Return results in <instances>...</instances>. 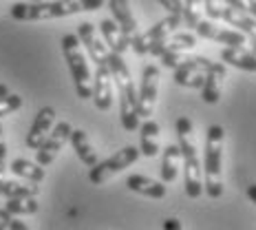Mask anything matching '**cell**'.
Here are the masks:
<instances>
[{
    "label": "cell",
    "instance_id": "cell-12",
    "mask_svg": "<svg viewBox=\"0 0 256 230\" xmlns=\"http://www.w3.org/2000/svg\"><path fill=\"white\" fill-rule=\"evenodd\" d=\"M78 38H80V45H84L88 58L93 60L98 67L102 64H108V47L102 42V38L98 36V29H95L93 23H82L78 25Z\"/></svg>",
    "mask_w": 256,
    "mask_h": 230
},
{
    "label": "cell",
    "instance_id": "cell-11",
    "mask_svg": "<svg viewBox=\"0 0 256 230\" xmlns=\"http://www.w3.org/2000/svg\"><path fill=\"white\" fill-rule=\"evenodd\" d=\"M71 133H73V126L68 124V122H58V124L53 126L49 137H46L44 144H42L38 148V153H36V159H38L40 166L46 168L53 159L58 157V153L62 151V146L71 140Z\"/></svg>",
    "mask_w": 256,
    "mask_h": 230
},
{
    "label": "cell",
    "instance_id": "cell-25",
    "mask_svg": "<svg viewBox=\"0 0 256 230\" xmlns=\"http://www.w3.org/2000/svg\"><path fill=\"white\" fill-rule=\"evenodd\" d=\"M221 60L230 67H236L241 71H254V62L256 56L252 51H245V49H232V47H226L221 51Z\"/></svg>",
    "mask_w": 256,
    "mask_h": 230
},
{
    "label": "cell",
    "instance_id": "cell-7",
    "mask_svg": "<svg viewBox=\"0 0 256 230\" xmlns=\"http://www.w3.org/2000/svg\"><path fill=\"white\" fill-rule=\"evenodd\" d=\"M181 23H184V18H179V16H168V18L159 20V23H154L148 31L137 34L135 38L130 40V49L135 51L137 56H146V53H150V49L157 45V42H162L164 38L172 36Z\"/></svg>",
    "mask_w": 256,
    "mask_h": 230
},
{
    "label": "cell",
    "instance_id": "cell-40",
    "mask_svg": "<svg viewBox=\"0 0 256 230\" xmlns=\"http://www.w3.org/2000/svg\"><path fill=\"white\" fill-rule=\"evenodd\" d=\"M252 73H256V62H254V71H252Z\"/></svg>",
    "mask_w": 256,
    "mask_h": 230
},
{
    "label": "cell",
    "instance_id": "cell-3",
    "mask_svg": "<svg viewBox=\"0 0 256 230\" xmlns=\"http://www.w3.org/2000/svg\"><path fill=\"white\" fill-rule=\"evenodd\" d=\"M108 69L117 91H120V122L124 131H137L140 126V109H137V91L130 78L126 60L120 53H108Z\"/></svg>",
    "mask_w": 256,
    "mask_h": 230
},
{
    "label": "cell",
    "instance_id": "cell-22",
    "mask_svg": "<svg viewBox=\"0 0 256 230\" xmlns=\"http://www.w3.org/2000/svg\"><path fill=\"white\" fill-rule=\"evenodd\" d=\"M71 146H73V151L78 153V157L82 159V164H86V166H90V168L98 164V151L93 148V144H90L88 135L82 131V128H73V133H71Z\"/></svg>",
    "mask_w": 256,
    "mask_h": 230
},
{
    "label": "cell",
    "instance_id": "cell-38",
    "mask_svg": "<svg viewBox=\"0 0 256 230\" xmlns=\"http://www.w3.org/2000/svg\"><path fill=\"white\" fill-rule=\"evenodd\" d=\"M7 95H9V87H7V84H2V82H0V100H2V98H7Z\"/></svg>",
    "mask_w": 256,
    "mask_h": 230
},
{
    "label": "cell",
    "instance_id": "cell-33",
    "mask_svg": "<svg viewBox=\"0 0 256 230\" xmlns=\"http://www.w3.org/2000/svg\"><path fill=\"white\" fill-rule=\"evenodd\" d=\"M7 170V144H4V133L2 124H0V175Z\"/></svg>",
    "mask_w": 256,
    "mask_h": 230
},
{
    "label": "cell",
    "instance_id": "cell-16",
    "mask_svg": "<svg viewBox=\"0 0 256 230\" xmlns=\"http://www.w3.org/2000/svg\"><path fill=\"white\" fill-rule=\"evenodd\" d=\"M221 20H226L230 27H236V31H241L243 36H248L250 45H252V53L256 56V18L226 5V7H223V14H221Z\"/></svg>",
    "mask_w": 256,
    "mask_h": 230
},
{
    "label": "cell",
    "instance_id": "cell-31",
    "mask_svg": "<svg viewBox=\"0 0 256 230\" xmlns=\"http://www.w3.org/2000/svg\"><path fill=\"white\" fill-rule=\"evenodd\" d=\"M223 7H226V3H223V0H204V9H206L208 18H212V20L221 18Z\"/></svg>",
    "mask_w": 256,
    "mask_h": 230
},
{
    "label": "cell",
    "instance_id": "cell-5",
    "mask_svg": "<svg viewBox=\"0 0 256 230\" xmlns=\"http://www.w3.org/2000/svg\"><path fill=\"white\" fill-rule=\"evenodd\" d=\"M60 45H62V53H64V60H66V67L73 76V84H76L78 98L90 100L93 98V76H90L88 60L84 58L82 49H80V38L73 34H66V36H62Z\"/></svg>",
    "mask_w": 256,
    "mask_h": 230
},
{
    "label": "cell",
    "instance_id": "cell-28",
    "mask_svg": "<svg viewBox=\"0 0 256 230\" xmlns=\"http://www.w3.org/2000/svg\"><path fill=\"white\" fill-rule=\"evenodd\" d=\"M201 0H186L184 3V23L194 29L201 20Z\"/></svg>",
    "mask_w": 256,
    "mask_h": 230
},
{
    "label": "cell",
    "instance_id": "cell-15",
    "mask_svg": "<svg viewBox=\"0 0 256 230\" xmlns=\"http://www.w3.org/2000/svg\"><path fill=\"white\" fill-rule=\"evenodd\" d=\"M223 84H226V64L212 62V67L206 73V82L201 87V98L206 104H216L221 100Z\"/></svg>",
    "mask_w": 256,
    "mask_h": 230
},
{
    "label": "cell",
    "instance_id": "cell-19",
    "mask_svg": "<svg viewBox=\"0 0 256 230\" xmlns=\"http://www.w3.org/2000/svg\"><path fill=\"white\" fill-rule=\"evenodd\" d=\"M126 186H128V190L140 192V195L150 197V199H164L166 197V184L146 177V175H128Z\"/></svg>",
    "mask_w": 256,
    "mask_h": 230
},
{
    "label": "cell",
    "instance_id": "cell-6",
    "mask_svg": "<svg viewBox=\"0 0 256 230\" xmlns=\"http://www.w3.org/2000/svg\"><path fill=\"white\" fill-rule=\"evenodd\" d=\"M140 148L137 146H124L122 151H117L113 153L108 159H104V162H98L93 168H90V173H88V179H90V184H95V186H102L104 181H108L113 175L117 173H122L124 168H128L130 164H135L137 159H140Z\"/></svg>",
    "mask_w": 256,
    "mask_h": 230
},
{
    "label": "cell",
    "instance_id": "cell-8",
    "mask_svg": "<svg viewBox=\"0 0 256 230\" xmlns=\"http://www.w3.org/2000/svg\"><path fill=\"white\" fill-rule=\"evenodd\" d=\"M212 67V62L204 56H184V60L174 69L172 80L179 87L188 89H201L206 82V73Z\"/></svg>",
    "mask_w": 256,
    "mask_h": 230
},
{
    "label": "cell",
    "instance_id": "cell-39",
    "mask_svg": "<svg viewBox=\"0 0 256 230\" xmlns=\"http://www.w3.org/2000/svg\"><path fill=\"white\" fill-rule=\"evenodd\" d=\"M26 3H42V0H26Z\"/></svg>",
    "mask_w": 256,
    "mask_h": 230
},
{
    "label": "cell",
    "instance_id": "cell-14",
    "mask_svg": "<svg viewBox=\"0 0 256 230\" xmlns=\"http://www.w3.org/2000/svg\"><path fill=\"white\" fill-rule=\"evenodd\" d=\"M93 104L100 111H108L113 106V76H110L108 64L95 69L93 76Z\"/></svg>",
    "mask_w": 256,
    "mask_h": 230
},
{
    "label": "cell",
    "instance_id": "cell-32",
    "mask_svg": "<svg viewBox=\"0 0 256 230\" xmlns=\"http://www.w3.org/2000/svg\"><path fill=\"white\" fill-rule=\"evenodd\" d=\"M164 9L168 12V16H179L184 18V0H159Z\"/></svg>",
    "mask_w": 256,
    "mask_h": 230
},
{
    "label": "cell",
    "instance_id": "cell-36",
    "mask_svg": "<svg viewBox=\"0 0 256 230\" xmlns=\"http://www.w3.org/2000/svg\"><path fill=\"white\" fill-rule=\"evenodd\" d=\"M9 230H29V228H26L22 221H18V219H12V223H9Z\"/></svg>",
    "mask_w": 256,
    "mask_h": 230
},
{
    "label": "cell",
    "instance_id": "cell-1",
    "mask_svg": "<svg viewBox=\"0 0 256 230\" xmlns=\"http://www.w3.org/2000/svg\"><path fill=\"white\" fill-rule=\"evenodd\" d=\"M104 0H51V3H16L12 5V18L20 23H40V20L66 18L82 12L102 9Z\"/></svg>",
    "mask_w": 256,
    "mask_h": 230
},
{
    "label": "cell",
    "instance_id": "cell-20",
    "mask_svg": "<svg viewBox=\"0 0 256 230\" xmlns=\"http://www.w3.org/2000/svg\"><path fill=\"white\" fill-rule=\"evenodd\" d=\"M100 29H102L104 45L108 47L110 53H120V56H124V51L130 49V40L122 34L120 25H117L115 20H102V23H100Z\"/></svg>",
    "mask_w": 256,
    "mask_h": 230
},
{
    "label": "cell",
    "instance_id": "cell-24",
    "mask_svg": "<svg viewBox=\"0 0 256 230\" xmlns=\"http://www.w3.org/2000/svg\"><path fill=\"white\" fill-rule=\"evenodd\" d=\"M9 170H14L18 177L34 181V184H40V181L46 177L44 166H40L38 162H29V159H22V157L14 159V162L9 164Z\"/></svg>",
    "mask_w": 256,
    "mask_h": 230
},
{
    "label": "cell",
    "instance_id": "cell-30",
    "mask_svg": "<svg viewBox=\"0 0 256 230\" xmlns=\"http://www.w3.org/2000/svg\"><path fill=\"white\" fill-rule=\"evenodd\" d=\"M223 3H226L228 7L245 12V14L252 16V18H256V0H223Z\"/></svg>",
    "mask_w": 256,
    "mask_h": 230
},
{
    "label": "cell",
    "instance_id": "cell-37",
    "mask_svg": "<svg viewBox=\"0 0 256 230\" xmlns=\"http://www.w3.org/2000/svg\"><path fill=\"white\" fill-rule=\"evenodd\" d=\"M248 197L252 199V204H256V184H250L248 186Z\"/></svg>",
    "mask_w": 256,
    "mask_h": 230
},
{
    "label": "cell",
    "instance_id": "cell-21",
    "mask_svg": "<svg viewBox=\"0 0 256 230\" xmlns=\"http://www.w3.org/2000/svg\"><path fill=\"white\" fill-rule=\"evenodd\" d=\"M159 124L150 117L140 124V153L144 157H154L159 153Z\"/></svg>",
    "mask_w": 256,
    "mask_h": 230
},
{
    "label": "cell",
    "instance_id": "cell-27",
    "mask_svg": "<svg viewBox=\"0 0 256 230\" xmlns=\"http://www.w3.org/2000/svg\"><path fill=\"white\" fill-rule=\"evenodd\" d=\"M4 210H9L12 215H34L38 212V201L36 197H16V199H7Z\"/></svg>",
    "mask_w": 256,
    "mask_h": 230
},
{
    "label": "cell",
    "instance_id": "cell-2",
    "mask_svg": "<svg viewBox=\"0 0 256 230\" xmlns=\"http://www.w3.org/2000/svg\"><path fill=\"white\" fill-rule=\"evenodd\" d=\"M174 128H177V137H179L186 192H188L190 199H199V197L204 195V166H201L199 153H196L194 128H192V122L188 117H179Z\"/></svg>",
    "mask_w": 256,
    "mask_h": 230
},
{
    "label": "cell",
    "instance_id": "cell-29",
    "mask_svg": "<svg viewBox=\"0 0 256 230\" xmlns=\"http://www.w3.org/2000/svg\"><path fill=\"white\" fill-rule=\"evenodd\" d=\"M20 106H22V98H20V95H16V93H9L7 98L0 100V117L16 113Z\"/></svg>",
    "mask_w": 256,
    "mask_h": 230
},
{
    "label": "cell",
    "instance_id": "cell-35",
    "mask_svg": "<svg viewBox=\"0 0 256 230\" xmlns=\"http://www.w3.org/2000/svg\"><path fill=\"white\" fill-rule=\"evenodd\" d=\"M164 230H184V228H181V221H179V219L170 217V219H166V221H164Z\"/></svg>",
    "mask_w": 256,
    "mask_h": 230
},
{
    "label": "cell",
    "instance_id": "cell-4",
    "mask_svg": "<svg viewBox=\"0 0 256 230\" xmlns=\"http://www.w3.org/2000/svg\"><path fill=\"white\" fill-rule=\"evenodd\" d=\"M223 144H226L223 126L212 124L206 133L204 155V192L210 199H218L223 195Z\"/></svg>",
    "mask_w": 256,
    "mask_h": 230
},
{
    "label": "cell",
    "instance_id": "cell-34",
    "mask_svg": "<svg viewBox=\"0 0 256 230\" xmlns=\"http://www.w3.org/2000/svg\"><path fill=\"white\" fill-rule=\"evenodd\" d=\"M12 219H14V215L9 210H0V230H7L9 228V223H12Z\"/></svg>",
    "mask_w": 256,
    "mask_h": 230
},
{
    "label": "cell",
    "instance_id": "cell-17",
    "mask_svg": "<svg viewBox=\"0 0 256 230\" xmlns=\"http://www.w3.org/2000/svg\"><path fill=\"white\" fill-rule=\"evenodd\" d=\"M196 47V36L194 34H172L168 38H164L162 42L150 49L152 56H166V53H186Z\"/></svg>",
    "mask_w": 256,
    "mask_h": 230
},
{
    "label": "cell",
    "instance_id": "cell-13",
    "mask_svg": "<svg viewBox=\"0 0 256 230\" xmlns=\"http://www.w3.org/2000/svg\"><path fill=\"white\" fill-rule=\"evenodd\" d=\"M53 126H56V109H51V106L40 109L34 124L29 128V133H26V146L31 151H38L46 137H49V133L53 131Z\"/></svg>",
    "mask_w": 256,
    "mask_h": 230
},
{
    "label": "cell",
    "instance_id": "cell-10",
    "mask_svg": "<svg viewBox=\"0 0 256 230\" xmlns=\"http://www.w3.org/2000/svg\"><path fill=\"white\" fill-rule=\"evenodd\" d=\"M194 31L199 38L221 42V45L232 47V49H245V45H248V36H243L241 31L218 27L216 23H212V20H199V25L194 27Z\"/></svg>",
    "mask_w": 256,
    "mask_h": 230
},
{
    "label": "cell",
    "instance_id": "cell-23",
    "mask_svg": "<svg viewBox=\"0 0 256 230\" xmlns=\"http://www.w3.org/2000/svg\"><path fill=\"white\" fill-rule=\"evenodd\" d=\"M181 168V151L179 144H168L164 148V159H162V181L164 184H172L179 175Z\"/></svg>",
    "mask_w": 256,
    "mask_h": 230
},
{
    "label": "cell",
    "instance_id": "cell-9",
    "mask_svg": "<svg viewBox=\"0 0 256 230\" xmlns=\"http://www.w3.org/2000/svg\"><path fill=\"white\" fill-rule=\"evenodd\" d=\"M157 93H159V69L154 64L144 67L142 73V87L137 95V109H140V120H148L157 104Z\"/></svg>",
    "mask_w": 256,
    "mask_h": 230
},
{
    "label": "cell",
    "instance_id": "cell-26",
    "mask_svg": "<svg viewBox=\"0 0 256 230\" xmlns=\"http://www.w3.org/2000/svg\"><path fill=\"white\" fill-rule=\"evenodd\" d=\"M38 186L31 181L29 186L20 184V181H12V179H4L0 175V197H7V199H16V197H36L38 195Z\"/></svg>",
    "mask_w": 256,
    "mask_h": 230
},
{
    "label": "cell",
    "instance_id": "cell-18",
    "mask_svg": "<svg viewBox=\"0 0 256 230\" xmlns=\"http://www.w3.org/2000/svg\"><path fill=\"white\" fill-rule=\"evenodd\" d=\"M108 9L113 14V20L120 25L122 34L128 40H132L137 36V20L132 16V9L128 5V0H108Z\"/></svg>",
    "mask_w": 256,
    "mask_h": 230
}]
</instances>
